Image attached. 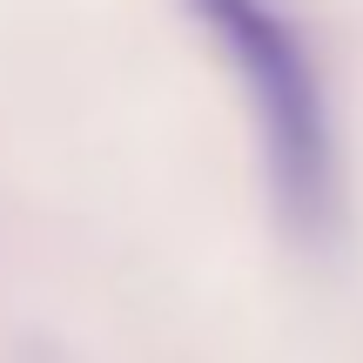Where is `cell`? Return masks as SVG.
<instances>
[{"mask_svg":"<svg viewBox=\"0 0 363 363\" xmlns=\"http://www.w3.org/2000/svg\"><path fill=\"white\" fill-rule=\"evenodd\" d=\"M13 363H74V357H61V350H54V343H34V350H21Z\"/></svg>","mask_w":363,"mask_h":363,"instance_id":"cell-2","label":"cell"},{"mask_svg":"<svg viewBox=\"0 0 363 363\" xmlns=\"http://www.w3.org/2000/svg\"><path fill=\"white\" fill-rule=\"evenodd\" d=\"M195 27L229 61L276 222L323 249L343 229V128L330 101V67L289 0H189Z\"/></svg>","mask_w":363,"mask_h":363,"instance_id":"cell-1","label":"cell"}]
</instances>
